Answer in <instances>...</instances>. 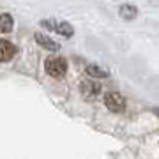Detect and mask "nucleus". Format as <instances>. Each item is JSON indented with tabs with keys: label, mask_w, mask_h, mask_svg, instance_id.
<instances>
[{
	"label": "nucleus",
	"mask_w": 159,
	"mask_h": 159,
	"mask_svg": "<svg viewBox=\"0 0 159 159\" xmlns=\"http://www.w3.org/2000/svg\"><path fill=\"white\" fill-rule=\"evenodd\" d=\"M46 73L50 74L51 78H62L64 74L67 73V62L64 58H48L44 62Z\"/></svg>",
	"instance_id": "1"
},
{
	"label": "nucleus",
	"mask_w": 159,
	"mask_h": 159,
	"mask_svg": "<svg viewBox=\"0 0 159 159\" xmlns=\"http://www.w3.org/2000/svg\"><path fill=\"white\" fill-rule=\"evenodd\" d=\"M120 16L124 18V20H133V18H136L138 14V9L133 4H124V6L120 7Z\"/></svg>",
	"instance_id": "8"
},
{
	"label": "nucleus",
	"mask_w": 159,
	"mask_h": 159,
	"mask_svg": "<svg viewBox=\"0 0 159 159\" xmlns=\"http://www.w3.org/2000/svg\"><path fill=\"white\" fill-rule=\"evenodd\" d=\"M152 111H154V113H156V115H157V117H159V108H154Z\"/></svg>",
	"instance_id": "10"
},
{
	"label": "nucleus",
	"mask_w": 159,
	"mask_h": 159,
	"mask_svg": "<svg viewBox=\"0 0 159 159\" xmlns=\"http://www.w3.org/2000/svg\"><path fill=\"white\" fill-rule=\"evenodd\" d=\"M16 55V46L6 39H0V62H9Z\"/></svg>",
	"instance_id": "3"
},
{
	"label": "nucleus",
	"mask_w": 159,
	"mask_h": 159,
	"mask_svg": "<svg viewBox=\"0 0 159 159\" xmlns=\"http://www.w3.org/2000/svg\"><path fill=\"white\" fill-rule=\"evenodd\" d=\"M81 92H83V96H87V97H94L101 92V85L96 83L94 80H87V81L81 83Z\"/></svg>",
	"instance_id": "5"
},
{
	"label": "nucleus",
	"mask_w": 159,
	"mask_h": 159,
	"mask_svg": "<svg viewBox=\"0 0 159 159\" xmlns=\"http://www.w3.org/2000/svg\"><path fill=\"white\" fill-rule=\"evenodd\" d=\"M34 39H35V43H37V44H41L44 50L57 51L58 48H60V44H58L57 41H53L51 37H48V35H44V34H35Z\"/></svg>",
	"instance_id": "4"
},
{
	"label": "nucleus",
	"mask_w": 159,
	"mask_h": 159,
	"mask_svg": "<svg viewBox=\"0 0 159 159\" xmlns=\"http://www.w3.org/2000/svg\"><path fill=\"white\" fill-rule=\"evenodd\" d=\"M55 32L60 35H66V37H71V35L74 34V29L73 25L67 21H57V25H55Z\"/></svg>",
	"instance_id": "7"
},
{
	"label": "nucleus",
	"mask_w": 159,
	"mask_h": 159,
	"mask_svg": "<svg viewBox=\"0 0 159 159\" xmlns=\"http://www.w3.org/2000/svg\"><path fill=\"white\" fill-rule=\"evenodd\" d=\"M104 104H106V108H108L110 111L120 113V111H124V108H125V99L120 96L119 92H108V94L104 96Z\"/></svg>",
	"instance_id": "2"
},
{
	"label": "nucleus",
	"mask_w": 159,
	"mask_h": 159,
	"mask_svg": "<svg viewBox=\"0 0 159 159\" xmlns=\"http://www.w3.org/2000/svg\"><path fill=\"white\" fill-rule=\"evenodd\" d=\"M12 27H14V20L11 14H0V34L11 32Z\"/></svg>",
	"instance_id": "6"
},
{
	"label": "nucleus",
	"mask_w": 159,
	"mask_h": 159,
	"mask_svg": "<svg viewBox=\"0 0 159 159\" xmlns=\"http://www.w3.org/2000/svg\"><path fill=\"white\" fill-rule=\"evenodd\" d=\"M85 73H87V76H90V78H108L110 76L104 69L97 67V66H87Z\"/></svg>",
	"instance_id": "9"
}]
</instances>
